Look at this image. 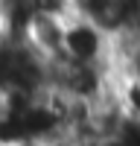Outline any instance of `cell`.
Segmentation results:
<instances>
[{
  "instance_id": "6da1fadb",
  "label": "cell",
  "mask_w": 140,
  "mask_h": 146,
  "mask_svg": "<svg viewBox=\"0 0 140 146\" xmlns=\"http://www.w3.org/2000/svg\"><path fill=\"white\" fill-rule=\"evenodd\" d=\"M64 58L76 64H111V32H105L93 21L70 18L67 38H64Z\"/></svg>"
},
{
  "instance_id": "7a4b0ae2",
  "label": "cell",
  "mask_w": 140,
  "mask_h": 146,
  "mask_svg": "<svg viewBox=\"0 0 140 146\" xmlns=\"http://www.w3.org/2000/svg\"><path fill=\"white\" fill-rule=\"evenodd\" d=\"M64 38H67V21L55 15H41V12L29 21L26 32H23V44L47 64L64 58Z\"/></svg>"
},
{
  "instance_id": "3957f363",
  "label": "cell",
  "mask_w": 140,
  "mask_h": 146,
  "mask_svg": "<svg viewBox=\"0 0 140 146\" xmlns=\"http://www.w3.org/2000/svg\"><path fill=\"white\" fill-rule=\"evenodd\" d=\"M117 102H120L125 120L131 126H140V82L123 76L117 82Z\"/></svg>"
},
{
  "instance_id": "277c9868",
  "label": "cell",
  "mask_w": 140,
  "mask_h": 146,
  "mask_svg": "<svg viewBox=\"0 0 140 146\" xmlns=\"http://www.w3.org/2000/svg\"><path fill=\"white\" fill-rule=\"evenodd\" d=\"M0 47H3V41H0Z\"/></svg>"
}]
</instances>
